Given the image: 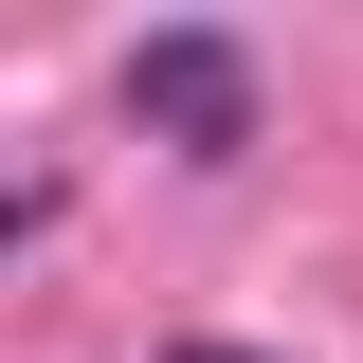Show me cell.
<instances>
[{"instance_id":"6da1fadb","label":"cell","mask_w":363,"mask_h":363,"mask_svg":"<svg viewBox=\"0 0 363 363\" xmlns=\"http://www.w3.org/2000/svg\"><path fill=\"white\" fill-rule=\"evenodd\" d=\"M128 109H145V128H182L200 164L255 145V73H236V37H145V55H128Z\"/></svg>"},{"instance_id":"7a4b0ae2","label":"cell","mask_w":363,"mask_h":363,"mask_svg":"<svg viewBox=\"0 0 363 363\" xmlns=\"http://www.w3.org/2000/svg\"><path fill=\"white\" fill-rule=\"evenodd\" d=\"M164 363H255V345H164Z\"/></svg>"}]
</instances>
